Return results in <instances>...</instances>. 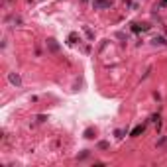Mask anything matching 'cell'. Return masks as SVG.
<instances>
[{
  "label": "cell",
  "mask_w": 167,
  "mask_h": 167,
  "mask_svg": "<svg viewBox=\"0 0 167 167\" xmlns=\"http://www.w3.org/2000/svg\"><path fill=\"white\" fill-rule=\"evenodd\" d=\"M10 81H12V83H20V79L16 77V75H10Z\"/></svg>",
  "instance_id": "cell-3"
},
{
  "label": "cell",
  "mask_w": 167,
  "mask_h": 167,
  "mask_svg": "<svg viewBox=\"0 0 167 167\" xmlns=\"http://www.w3.org/2000/svg\"><path fill=\"white\" fill-rule=\"evenodd\" d=\"M141 132H144V126H138V128L132 132V136H138V134H141Z\"/></svg>",
  "instance_id": "cell-2"
},
{
  "label": "cell",
  "mask_w": 167,
  "mask_h": 167,
  "mask_svg": "<svg viewBox=\"0 0 167 167\" xmlns=\"http://www.w3.org/2000/svg\"><path fill=\"white\" fill-rule=\"evenodd\" d=\"M163 4H165V6H167V0H163Z\"/></svg>",
  "instance_id": "cell-4"
},
{
  "label": "cell",
  "mask_w": 167,
  "mask_h": 167,
  "mask_svg": "<svg viewBox=\"0 0 167 167\" xmlns=\"http://www.w3.org/2000/svg\"><path fill=\"white\" fill-rule=\"evenodd\" d=\"M95 6H110L108 0H95Z\"/></svg>",
  "instance_id": "cell-1"
}]
</instances>
